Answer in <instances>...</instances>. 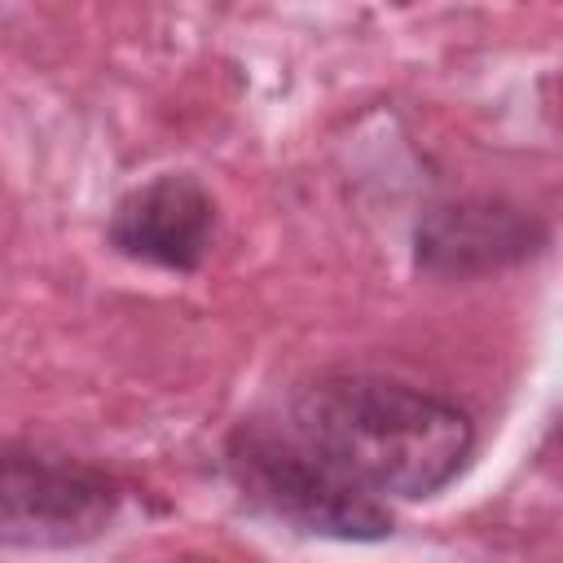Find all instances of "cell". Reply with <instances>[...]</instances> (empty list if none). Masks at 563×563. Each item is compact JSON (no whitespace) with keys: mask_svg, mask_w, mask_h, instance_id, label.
Listing matches in <instances>:
<instances>
[{"mask_svg":"<svg viewBox=\"0 0 563 563\" xmlns=\"http://www.w3.org/2000/svg\"><path fill=\"white\" fill-rule=\"evenodd\" d=\"M286 431L321 462L383 497H431L471 457V418L409 383L321 374L299 387Z\"/></svg>","mask_w":563,"mask_h":563,"instance_id":"1","label":"cell"},{"mask_svg":"<svg viewBox=\"0 0 563 563\" xmlns=\"http://www.w3.org/2000/svg\"><path fill=\"white\" fill-rule=\"evenodd\" d=\"M224 466L246 506L295 532L334 541H378L391 532V510L321 462L286 427H238L224 444Z\"/></svg>","mask_w":563,"mask_h":563,"instance_id":"2","label":"cell"},{"mask_svg":"<svg viewBox=\"0 0 563 563\" xmlns=\"http://www.w3.org/2000/svg\"><path fill=\"white\" fill-rule=\"evenodd\" d=\"M106 238L136 264L194 273L216 242V202L194 176L167 172L114 202Z\"/></svg>","mask_w":563,"mask_h":563,"instance_id":"4","label":"cell"},{"mask_svg":"<svg viewBox=\"0 0 563 563\" xmlns=\"http://www.w3.org/2000/svg\"><path fill=\"white\" fill-rule=\"evenodd\" d=\"M119 515V488L97 466L26 444H0V545L70 550Z\"/></svg>","mask_w":563,"mask_h":563,"instance_id":"3","label":"cell"},{"mask_svg":"<svg viewBox=\"0 0 563 563\" xmlns=\"http://www.w3.org/2000/svg\"><path fill=\"white\" fill-rule=\"evenodd\" d=\"M541 224L519 207L493 198H466L435 207L418 224V268L435 277H466L515 264L541 246Z\"/></svg>","mask_w":563,"mask_h":563,"instance_id":"5","label":"cell"}]
</instances>
